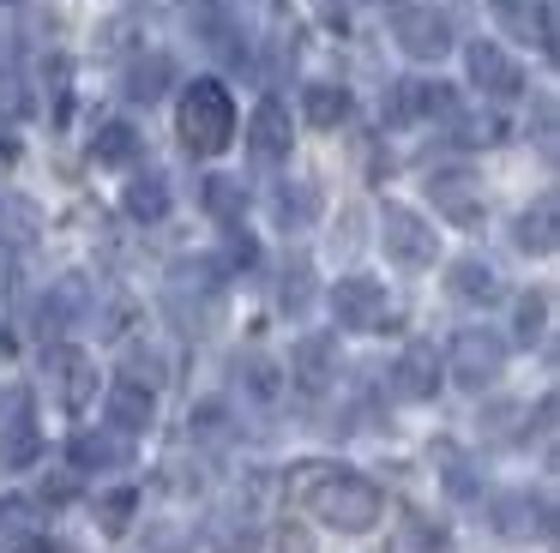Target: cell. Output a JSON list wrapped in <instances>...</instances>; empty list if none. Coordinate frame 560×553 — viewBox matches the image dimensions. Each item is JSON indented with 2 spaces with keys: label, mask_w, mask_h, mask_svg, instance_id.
I'll list each match as a JSON object with an SVG mask.
<instances>
[{
  "label": "cell",
  "mask_w": 560,
  "mask_h": 553,
  "mask_svg": "<svg viewBox=\"0 0 560 553\" xmlns=\"http://www.w3.org/2000/svg\"><path fill=\"white\" fill-rule=\"evenodd\" d=\"M295 493L314 505L319 523H331L338 536H362V529L380 523V487L355 469H331V463H307L295 469Z\"/></svg>",
  "instance_id": "obj_1"
},
{
  "label": "cell",
  "mask_w": 560,
  "mask_h": 553,
  "mask_svg": "<svg viewBox=\"0 0 560 553\" xmlns=\"http://www.w3.org/2000/svg\"><path fill=\"white\" fill-rule=\"evenodd\" d=\"M175 132H182V144L194 156H218L230 151L235 139V103L230 91H223L218 79H194L182 96V115H175Z\"/></svg>",
  "instance_id": "obj_2"
},
{
  "label": "cell",
  "mask_w": 560,
  "mask_h": 553,
  "mask_svg": "<svg viewBox=\"0 0 560 553\" xmlns=\"http://www.w3.org/2000/svg\"><path fill=\"white\" fill-rule=\"evenodd\" d=\"M446 367L464 391H482V385H494L500 373H506V337L488 331V325H464V331L452 337Z\"/></svg>",
  "instance_id": "obj_3"
},
{
  "label": "cell",
  "mask_w": 560,
  "mask_h": 553,
  "mask_svg": "<svg viewBox=\"0 0 560 553\" xmlns=\"http://www.w3.org/2000/svg\"><path fill=\"white\" fill-rule=\"evenodd\" d=\"M380 240H386V259H398L404 271H428L434 264V228L410 204H386L380 211Z\"/></svg>",
  "instance_id": "obj_4"
},
{
  "label": "cell",
  "mask_w": 560,
  "mask_h": 553,
  "mask_svg": "<svg viewBox=\"0 0 560 553\" xmlns=\"http://www.w3.org/2000/svg\"><path fill=\"white\" fill-rule=\"evenodd\" d=\"M392 36H398V48L410 60H440L458 43V31H452V19L440 7H398L392 12Z\"/></svg>",
  "instance_id": "obj_5"
},
{
  "label": "cell",
  "mask_w": 560,
  "mask_h": 553,
  "mask_svg": "<svg viewBox=\"0 0 560 553\" xmlns=\"http://www.w3.org/2000/svg\"><path fill=\"white\" fill-rule=\"evenodd\" d=\"M43 373H49L55 397H61L67 409H85L91 397H97V361L73 343H55L49 355H43Z\"/></svg>",
  "instance_id": "obj_6"
},
{
  "label": "cell",
  "mask_w": 560,
  "mask_h": 553,
  "mask_svg": "<svg viewBox=\"0 0 560 553\" xmlns=\"http://www.w3.org/2000/svg\"><path fill=\"white\" fill-rule=\"evenodd\" d=\"M428 192H434V211L452 216L458 228L482 223V180L470 168H440V175H428Z\"/></svg>",
  "instance_id": "obj_7"
},
{
  "label": "cell",
  "mask_w": 560,
  "mask_h": 553,
  "mask_svg": "<svg viewBox=\"0 0 560 553\" xmlns=\"http://www.w3.org/2000/svg\"><path fill=\"white\" fill-rule=\"evenodd\" d=\"M331 313H338V325H350V331H374V325L386 319V289H380L374 276H338Z\"/></svg>",
  "instance_id": "obj_8"
},
{
  "label": "cell",
  "mask_w": 560,
  "mask_h": 553,
  "mask_svg": "<svg viewBox=\"0 0 560 553\" xmlns=\"http://www.w3.org/2000/svg\"><path fill=\"white\" fill-rule=\"evenodd\" d=\"M494 529L512 541H530V536H555V505L542 493H500L494 499Z\"/></svg>",
  "instance_id": "obj_9"
},
{
  "label": "cell",
  "mask_w": 560,
  "mask_h": 553,
  "mask_svg": "<svg viewBox=\"0 0 560 553\" xmlns=\"http://www.w3.org/2000/svg\"><path fill=\"white\" fill-rule=\"evenodd\" d=\"M464 60H470V84L482 96H518L524 91L518 60H512L500 43H470V48H464Z\"/></svg>",
  "instance_id": "obj_10"
},
{
  "label": "cell",
  "mask_w": 560,
  "mask_h": 553,
  "mask_svg": "<svg viewBox=\"0 0 560 553\" xmlns=\"http://www.w3.org/2000/svg\"><path fill=\"white\" fill-rule=\"evenodd\" d=\"M290 139H295L290 108H283L278 96H266V103L254 108V120H247V151H254L259 163H283V156H290Z\"/></svg>",
  "instance_id": "obj_11"
},
{
  "label": "cell",
  "mask_w": 560,
  "mask_h": 553,
  "mask_svg": "<svg viewBox=\"0 0 560 553\" xmlns=\"http://www.w3.org/2000/svg\"><path fill=\"white\" fill-rule=\"evenodd\" d=\"M440 373H446V361L434 355V343H410L392 361V385H398V397H410V403H422V397L440 391Z\"/></svg>",
  "instance_id": "obj_12"
},
{
  "label": "cell",
  "mask_w": 560,
  "mask_h": 553,
  "mask_svg": "<svg viewBox=\"0 0 560 553\" xmlns=\"http://www.w3.org/2000/svg\"><path fill=\"white\" fill-rule=\"evenodd\" d=\"M151 421H158V397H151L139 379H115L109 385V427L127 439V433H145Z\"/></svg>",
  "instance_id": "obj_13"
},
{
  "label": "cell",
  "mask_w": 560,
  "mask_h": 553,
  "mask_svg": "<svg viewBox=\"0 0 560 553\" xmlns=\"http://www.w3.org/2000/svg\"><path fill=\"white\" fill-rule=\"evenodd\" d=\"M331 373H338V343H331V337H302L295 355H290V379L319 397L331 385Z\"/></svg>",
  "instance_id": "obj_14"
},
{
  "label": "cell",
  "mask_w": 560,
  "mask_h": 553,
  "mask_svg": "<svg viewBox=\"0 0 560 553\" xmlns=\"http://www.w3.org/2000/svg\"><path fill=\"white\" fill-rule=\"evenodd\" d=\"M170 84H175V60H170V55H139V60H127V79H121L127 103H158Z\"/></svg>",
  "instance_id": "obj_15"
},
{
  "label": "cell",
  "mask_w": 560,
  "mask_h": 553,
  "mask_svg": "<svg viewBox=\"0 0 560 553\" xmlns=\"http://www.w3.org/2000/svg\"><path fill=\"white\" fill-rule=\"evenodd\" d=\"M494 12L518 36H536L542 48H555V7H548V0H494Z\"/></svg>",
  "instance_id": "obj_16"
},
{
  "label": "cell",
  "mask_w": 560,
  "mask_h": 553,
  "mask_svg": "<svg viewBox=\"0 0 560 553\" xmlns=\"http://www.w3.org/2000/svg\"><path fill=\"white\" fill-rule=\"evenodd\" d=\"M37 451H43V433H37V421L19 409V415L0 427V469H31Z\"/></svg>",
  "instance_id": "obj_17"
},
{
  "label": "cell",
  "mask_w": 560,
  "mask_h": 553,
  "mask_svg": "<svg viewBox=\"0 0 560 553\" xmlns=\"http://www.w3.org/2000/svg\"><path fill=\"white\" fill-rule=\"evenodd\" d=\"M121 204H127L133 223H158V216H170V180L163 175H133L127 192H121Z\"/></svg>",
  "instance_id": "obj_18"
},
{
  "label": "cell",
  "mask_w": 560,
  "mask_h": 553,
  "mask_svg": "<svg viewBox=\"0 0 560 553\" xmlns=\"http://www.w3.org/2000/svg\"><path fill=\"white\" fill-rule=\"evenodd\" d=\"M446 289L458 301H476V307H488V301L500 295V276H494V264H482V259H458L446 271Z\"/></svg>",
  "instance_id": "obj_19"
},
{
  "label": "cell",
  "mask_w": 560,
  "mask_h": 553,
  "mask_svg": "<svg viewBox=\"0 0 560 553\" xmlns=\"http://www.w3.org/2000/svg\"><path fill=\"white\" fill-rule=\"evenodd\" d=\"M512 235H518V247H524V252L548 259V252H555V240H560V228H555V199H536L530 211L518 216V228H512Z\"/></svg>",
  "instance_id": "obj_20"
},
{
  "label": "cell",
  "mask_w": 560,
  "mask_h": 553,
  "mask_svg": "<svg viewBox=\"0 0 560 553\" xmlns=\"http://www.w3.org/2000/svg\"><path fill=\"white\" fill-rule=\"evenodd\" d=\"M91 156H97L103 168L133 163V156H139V127H133V120H103L97 139H91Z\"/></svg>",
  "instance_id": "obj_21"
},
{
  "label": "cell",
  "mask_w": 560,
  "mask_h": 553,
  "mask_svg": "<svg viewBox=\"0 0 560 553\" xmlns=\"http://www.w3.org/2000/svg\"><path fill=\"white\" fill-rule=\"evenodd\" d=\"M79 307H85V289L67 276V283H55L49 295H43V313H37V325H43V337H61L67 325L79 319Z\"/></svg>",
  "instance_id": "obj_22"
},
{
  "label": "cell",
  "mask_w": 560,
  "mask_h": 553,
  "mask_svg": "<svg viewBox=\"0 0 560 553\" xmlns=\"http://www.w3.org/2000/svg\"><path fill=\"white\" fill-rule=\"evenodd\" d=\"M73 463L79 469H115V463H127V439L121 433H73Z\"/></svg>",
  "instance_id": "obj_23"
},
{
  "label": "cell",
  "mask_w": 560,
  "mask_h": 553,
  "mask_svg": "<svg viewBox=\"0 0 560 553\" xmlns=\"http://www.w3.org/2000/svg\"><path fill=\"white\" fill-rule=\"evenodd\" d=\"M302 115L314 120V127H343V120H350V91H343V84H307Z\"/></svg>",
  "instance_id": "obj_24"
},
{
  "label": "cell",
  "mask_w": 560,
  "mask_h": 553,
  "mask_svg": "<svg viewBox=\"0 0 560 553\" xmlns=\"http://www.w3.org/2000/svg\"><path fill=\"white\" fill-rule=\"evenodd\" d=\"M314 211H319V192L307 187V180H295V187H278V223H283V228L314 223Z\"/></svg>",
  "instance_id": "obj_25"
},
{
  "label": "cell",
  "mask_w": 560,
  "mask_h": 553,
  "mask_svg": "<svg viewBox=\"0 0 560 553\" xmlns=\"http://www.w3.org/2000/svg\"><path fill=\"white\" fill-rule=\"evenodd\" d=\"M206 211L218 216V223H235V216L247 211V192L235 187L230 175H211V180H206Z\"/></svg>",
  "instance_id": "obj_26"
},
{
  "label": "cell",
  "mask_w": 560,
  "mask_h": 553,
  "mask_svg": "<svg viewBox=\"0 0 560 553\" xmlns=\"http://www.w3.org/2000/svg\"><path fill=\"white\" fill-rule=\"evenodd\" d=\"M133 511H139V493H133V487H115V493H103V505H97V523L109 529V536H121V529L133 523Z\"/></svg>",
  "instance_id": "obj_27"
},
{
  "label": "cell",
  "mask_w": 560,
  "mask_h": 553,
  "mask_svg": "<svg viewBox=\"0 0 560 553\" xmlns=\"http://www.w3.org/2000/svg\"><path fill=\"white\" fill-rule=\"evenodd\" d=\"M283 313H302L307 301H314V271H307V259H295L290 271H283V289H278Z\"/></svg>",
  "instance_id": "obj_28"
},
{
  "label": "cell",
  "mask_w": 560,
  "mask_h": 553,
  "mask_svg": "<svg viewBox=\"0 0 560 553\" xmlns=\"http://www.w3.org/2000/svg\"><path fill=\"white\" fill-rule=\"evenodd\" d=\"M187 433H194V439H223V433H230V409H223V403H199L194 415H187Z\"/></svg>",
  "instance_id": "obj_29"
},
{
  "label": "cell",
  "mask_w": 560,
  "mask_h": 553,
  "mask_svg": "<svg viewBox=\"0 0 560 553\" xmlns=\"http://www.w3.org/2000/svg\"><path fill=\"white\" fill-rule=\"evenodd\" d=\"M542 325H548V289H536V295H524V301H518V337L530 343V337L542 331Z\"/></svg>",
  "instance_id": "obj_30"
},
{
  "label": "cell",
  "mask_w": 560,
  "mask_h": 553,
  "mask_svg": "<svg viewBox=\"0 0 560 553\" xmlns=\"http://www.w3.org/2000/svg\"><path fill=\"white\" fill-rule=\"evenodd\" d=\"M121 379H145V391H158L163 385V361L151 355V349H133V355H127V373Z\"/></svg>",
  "instance_id": "obj_31"
},
{
  "label": "cell",
  "mask_w": 560,
  "mask_h": 553,
  "mask_svg": "<svg viewBox=\"0 0 560 553\" xmlns=\"http://www.w3.org/2000/svg\"><path fill=\"white\" fill-rule=\"evenodd\" d=\"M278 379H283V373L271 367V361H247V391H254L259 403H271V397H278Z\"/></svg>",
  "instance_id": "obj_32"
},
{
  "label": "cell",
  "mask_w": 560,
  "mask_h": 553,
  "mask_svg": "<svg viewBox=\"0 0 560 553\" xmlns=\"http://www.w3.org/2000/svg\"><path fill=\"white\" fill-rule=\"evenodd\" d=\"M440 548H446V536H440V529H428L422 517L404 529V553H440Z\"/></svg>",
  "instance_id": "obj_33"
},
{
  "label": "cell",
  "mask_w": 560,
  "mask_h": 553,
  "mask_svg": "<svg viewBox=\"0 0 560 553\" xmlns=\"http://www.w3.org/2000/svg\"><path fill=\"white\" fill-rule=\"evenodd\" d=\"M278 553H314V541H307V529L283 523V529H278Z\"/></svg>",
  "instance_id": "obj_34"
},
{
  "label": "cell",
  "mask_w": 560,
  "mask_h": 553,
  "mask_svg": "<svg viewBox=\"0 0 560 553\" xmlns=\"http://www.w3.org/2000/svg\"><path fill=\"white\" fill-rule=\"evenodd\" d=\"M151 541H158L151 553H182V548H175V541H182V536H175V523H158V529H151Z\"/></svg>",
  "instance_id": "obj_35"
},
{
  "label": "cell",
  "mask_w": 560,
  "mask_h": 553,
  "mask_svg": "<svg viewBox=\"0 0 560 553\" xmlns=\"http://www.w3.org/2000/svg\"><path fill=\"white\" fill-rule=\"evenodd\" d=\"M19 163V144L13 139H0V168H13Z\"/></svg>",
  "instance_id": "obj_36"
},
{
  "label": "cell",
  "mask_w": 560,
  "mask_h": 553,
  "mask_svg": "<svg viewBox=\"0 0 560 553\" xmlns=\"http://www.w3.org/2000/svg\"><path fill=\"white\" fill-rule=\"evenodd\" d=\"M0 7H13V0H0Z\"/></svg>",
  "instance_id": "obj_37"
}]
</instances>
